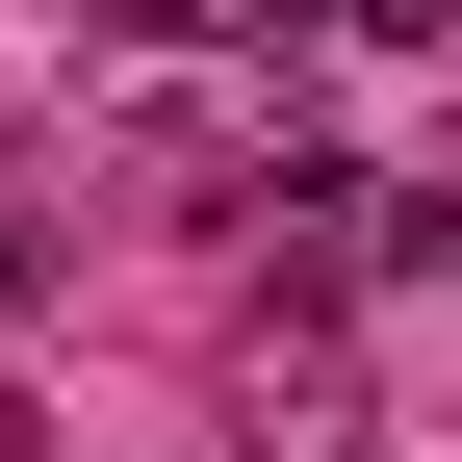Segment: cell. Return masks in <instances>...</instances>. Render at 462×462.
Here are the masks:
<instances>
[{
	"mask_svg": "<svg viewBox=\"0 0 462 462\" xmlns=\"http://www.w3.org/2000/svg\"><path fill=\"white\" fill-rule=\"evenodd\" d=\"M78 26H103V51H129V78H154V51H206L231 0H78Z\"/></svg>",
	"mask_w": 462,
	"mask_h": 462,
	"instance_id": "6da1fadb",
	"label": "cell"
},
{
	"mask_svg": "<svg viewBox=\"0 0 462 462\" xmlns=\"http://www.w3.org/2000/svg\"><path fill=\"white\" fill-rule=\"evenodd\" d=\"M26 309H51V206L0 180V334H26Z\"/></svg>",
	"mask_w": 462,
	"mask_h": 462,
	"instance_id": "7a4b0ae2",
	"label": "cell"
},
{
	"mask_svg": "<svg viewBox=\"0 0 462 462\" xmlns=\"http://www.w3.org/2000/svg\"><path fill=\"white\" fill-rule=\"evenodd\" d=\"M437 257H462V231H437Z\"/></svg>",
	"mask_w": 462,
	"mask_h": 462,
	"instance_id": "277c9868",
	"label": "cell"
},
{
	"mask_svg": "<svg viewBox=\"0 0 462 462\" xmlns=\"http://www.w3.org/2000/svg\"><path fill=\"white\" fill-rule=\"evenodd\" d=\"M309 26H360V51H411V26H437V0H309Z\"/></svg>",
	"mask_w": 462,
	"mask_h": 462,
	"instance_id": "3957f363",
	"label": "cell"
}]
</instances>
